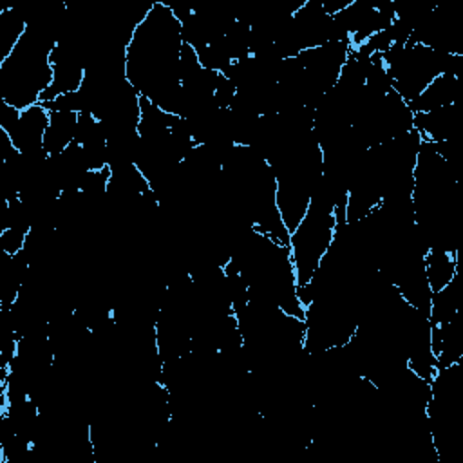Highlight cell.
Instances as JSON below:
<instances>
[{
  "label": "cell",
  "instance_id": "obj_1",
  "mask_svg": "<svg viewBox=\"0 0 463 463\" xmlns=\"http://www.w3.org/2000/svg\"><path fill=\"white\" fill-rule=\"evenodd\" d=\"M181 22L166 2H152L145 20L134 29L125 52V78L139 96L159 101L181 85Z\"/></svg>",
  "mask_w": 463,
  "mask_h": 463
},
{
  "label": "cell",
  "instance_id": "obj_2",
  "mask_svg": "<svg viewBox=\"0 0 463 463\" xmlns=\"http://www.w3.org/2000/svg\"><path fill=\"white\" fill-rule=\"evenodd\" d=\"M58 42L54 27L34 18L0 63V99L18 110L40 103L42 94L52 81L51 52Z\"/></svg>",
  "mask_w": 463,
  "mask_h": 463
},
{
  "label": "cell",
  "instance_id": "obj_3",
  "mask_svg": "<svg viewBox=\"0 0 463 463\" xmlns=\"http://www.w3.org/2000/svg\"><path fill=\"white\" fill-rule=\"evenodd\" d=\"M336 230L333 206L311 199L309 210L289 233V257L295 269L297 288L306 286L327 253Z\"/></svg>",
  "mask_w": 463,
  "mask_h": 463
},
{
  "label": "cell",
  "instance_id": "obj_4",
  "mask_svg": "<svg viewBox=\"0 0 463 463\" xmlns=\"http://www.w3.org/2000/svg\"><path fill=\"white\" fill-rule=\"evenodd\" d=\"M47 127H49V110L42 103H36L20 110L16 123L5 132L18 152L34 154L43 150V136Z\"/></svg>",
  "mask_w": 463,
  "mask_h": 463
},
{
  "label": "cell",
  "instance_id": "obj_5",
  "mask_svg": "<svg viewBox=\"0 0 463 463\" xmlns=\"http://www.w3.org/2000/svg\"><path fill=\"white\" fill-rule=\"evenodd\" d=\"M76 123L78 112L49 110V127L43 136V150L49 156H56L71 146L76 137Z\"/></svg>",
  "mask_w": 463,
  "mask_h": 463
},
{
  "label": "cell",
  "instance_id": "obj_6",
  "mask_svg": "<svg viewBox=\"0 0 463 463\" xmlns=\"http://www.w3.org/2000/svg\"><path fill=\"white\" fill-rule=\"evenodd\" d=\"M423 266H425V275H427L430 291L436 293V291L443 289L445 286H449L458 273L456 251L427 250Z\"/></svg>",
  "mask_w": 463,
  "mask_h": 463
},
{
  "label": "cell",
  "instance_id": "obj_7",
  "mask_svg": "<svg viewBox=\"0 0 463 463\" xmlns=\"http://www.w3.org/2000/svg\"><path fill=\"white\" fill-rule=\"evenodd\" d=\"M27 241V233L16 228H5L0 232V251L7 255H16L24 250Z\"/></svg>",
  "mask_w": 463,
  "mask_h": 463
}]
</instances>
